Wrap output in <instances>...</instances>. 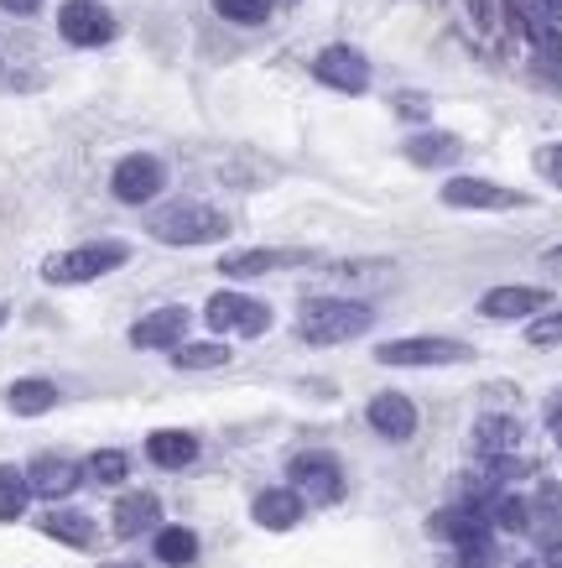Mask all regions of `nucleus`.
<instances>
[{"mask_svg": "<svg viewBox=\"0 0 562 568\" xmlns=\"http://www.w3.org/2000/svg\"><path fill=\"white\" fill-rule=\"evenodd\" d=\"M156 521H162V500L152 490H131L115 500V537H125V542L156 532Z\"/></svg>", "mask_w": 562, "mask_h": 568, "instance_id": "f3484780", "label": "nucleus"}, {"mask_svg": "<svg viewBox=\"0 0 562 568\" xmlns=\"http://www.w3.org/2000/svg\"><path fill=\"white\" fill-rule=\"evenodd\" d=\"M463 568H490L494 564V542H474V548H459Z\"/></svg>", "mask_w": 562, "mask_h": 568, "instance_id": "c9c22d12", "label": "nucleus"}, {"mask_svg": "<svg viewBox=\"0 0 562 568\" xmlns=\"http://www.w3.org/2000/svg\"><path fill=\"white\" fill-rule=\"evenodd\" d=\"M463 6H469V21H474L479 32H494V21H500L494 6H500V0H463Z\"/></svg>", "mask_w": 562, "mask_h": 568, "instance_id": "473e14b6", "label": "nucleus"}, {"mask_svg": "<svg viewBox=\"0 0 562 568\" xmlns=\"http://www.w3.org/2000/svg\"><path fill=\"white\" fill-rule=\"evenodd\" d=\"M542 272H546V276H558V282H562V245L542 251Z\"/></svg>", "mask_w": 562, "mask_h": 568, "instance_id": "58836bf2", "label": "nucleus"}, {"mask_svg": "<svg viewBox=\"0 0 562 568\" xmlns=\"http://www.w3.org/2000/svg\"><path fill=\"white\" fill-rule=\"evenodd\" d=\"M542 558H546V568H562V537H552V542H546Z\"/></svg>", "mask_w": 562, "mask_h": 568, "instance_id": "ea45409f", "label": "nucleus"}, {"mask_svg": "<svg viewBox=\"0 0 562 568\" xmlns=\"http://www.w3.org/2000/svg\"><path fill=\"white\" fill-rule=\"evenodd\" d=\"M146 235L162 245H214L229 235V214L204 199H172L146 214Z\"/></svg>", "mask_w": 562, "mask_h": 568, "instance_id": "f257e3e1", "label": "nucleus"}, {"mask_svg": "<svg viewBox=\"0 0 562 568\" xmlns=\"http://www.w3.org/2000/svg\"><path fill=\"white\" fill-rule=\"evenodd\" d=\"M172 365H177V371H219V365H229V345H219V339L177 345L172 349Z\"/></svg>", "mask_w": 562, "mask_h": 568, "instance_id": "393cba45", "label": "nucleus"}, {"mask_svg": "<svg viewBox=\"0 0 562 568\" xmlns=\"http://www.w3.org/2000/svg\"><path fill=\"white\" fill-rule=\"evenodd\" d=\"M167 189V168L156 162L152 152H131V156H120L115 162V173H110V193H115L120 204H152L156 193Z\"/></svg>", "mask_w": 562, "mask_h": 568, "instance_id": "6e6552de", "label": "nucleus"}, {"mask_svg": "<svg viewBox=\"0 0 562 568\" xmlns=\"http://www.w3.org/2000/svg\"><path fill=\"white\" fill-rule=\"evenodd\" d=\"M115 17L100 0H63L58 6V37L69 48H104V42H115Z\"/></svg>", "mask_w": 562, "mask_h": 568, "instance_id": "0eeeda50", "label": "nucleus"}, {"mask_svg": "<svg viewBox=\"0 0 562 568\" xmlns=\"http://www.w3.org/2000/svg\"><path fill=\"white\" fill-rule=\"evenodd\" d=\"M375 328V308L365 297H313L297 313V334L303 345H349L359 334Z\"/></svg>", "mask_w": 562, "mask_h": 568, "instance_id": "f03ea898", "label": "nucleus"}, {"mask_svg": "<svg viewBox=\"0 0 562 568\" xmlns=\"http://www.w3.org/2000/svg\"><path fill=\"white\" fill-rule=\"evenodd\" d=\"M214 11L235 27H260V21L276 11V0H214Z\"/></svg>", "mask_w": 562, "mask_h": 568, "instance_id": "c85d7f7f", "label": "nucleus"}, {"mask_svg": "<svg viewBox=\"0 0 562 568\" xmlns=\"http://www.w3.org/2000/svg\"><path fill=\"white\" fill-rule=\"evenodd\" d=\"M537 168H542L546 183H558V189H562V141H558V146H542V152H537Z\"/></svg>", "mask_w": 562, "mask_h": 568, "instance_id": "72a5a7b5", "label": "nucleus"}, {"mask_svg": "<svg viewBox=\"0 0 562 568\" xmlns=\"http://www.w3.org/2000/svg\"><path fill=\"white\" fill-rule=\"evenodd\" d=\"M204 324L214 334H239V339H256L272 328V308L251 293H214L204 303Z\"/></svg>", "mask_w": 562, "mask_h": 568, "instance_id": "423d86ee", "label": "nucleus"}, {"mask_svg": "<svg viewBox=\"0 0 562 568\" xmlns=\"http://www.w3.org/2000/svg\"><path fill=\"white\" fill-rule=\"evenodd\" d=\"M42 532H48L52 542H69V548H79V552L100 542L94 517H89V511H79V506H52L48 517H42Z\"/></svg>", "mask_w": 562, "mask_h": 568, "instance_id": "a211bd4d", "label": "nucleus"}, {"mask_svg": "<svg viewBox=\"0 0 562 568\" xmlns=\"http://www.w3.org/2000/svg\"><path fill=\"white\" fill-rule=\"evenodd\" d=\"M546 428H552V438L562 444V392L552 396V402H546Z\"/></svg>", "mask_w": 562, "mask_h": 568, "instance_id": "e433bc0d", "label": "nucleus"}, {"mask_svg": "<svg viewBox=\"0 0 562 568\" xmlns=\"http://www.w3.org/2000/svg\"><path fill=\"white\" fill-rule=\"evenodd\" d=\"M27 485L42 500H63L84 485V465H73L69 454H37L32 465H27Z\"/></svg>", "mask_w": 562, "mask_h": 568, "instance_id": "f8f14e48", "label": "nucleus"}, {"mask_svg": "<svg viewBox=\"0 0 562 568\" xmlns=\"http://www.w3.org/2000/svg\"><path fill=\"white\" fill-rule=\"evenodd\" d=\"M6 318H11V308H6V303H0V328H6Z\"/></svg>", "mask_w": 562, "mask_h": 568, "instance_id": "a19ab883", "label": "nucleus"}, {"mask_svg": "<svg viewBox=\"0 0 562 568\" xmlns=\"http://www.w3.org/2000/svg\"><path fill=\"white\" fill-rule=\"evenodd\" d=\"M146 459H152L156 469H187L198 459V438L187 428H156L152 438H146Z\"/></svg>", "mask_w": 562, "mask_h": 568, "instance_id": "6ab92c4d", "label": "nucleus"}, {"mask_svg": "<svg viewBox=\"0 0 562 568\" xmlns=\"http://www.w3.org/2000/svg\"><path fill=\"white\" fill-rule=\"evenodd\" d=\"M443 204L448 209H527V193L500 189V183H484V178H448Z\"/></svg>", "mask_w": 562, "mask_h": 568, "instance_id": "ddd939ff", "label": "nucleus"}, {"mask_svg": "<svg viewBox=\"0 0 562 568\" xmlns=\"http://www.w3.org/2000/svg\"><path fill=\"white\" fill-rule=\"evenodd\" d=\"M537 511H542L546 521H558V527H562V490H558L552 480H546L542 490H537ZM537 511H531V517H537Z\"/></svg>", "mask_w": 562, "mask_h": 568, "instance_id": "2f4dec72", "label": "nucleus"}, {"mask_svg": "<svg viewBox=\"0 0 562 568\" xmlns=\"http://www.w3.org/2000/svg\"><path fill=\"white\" fill-rule=\"evenodd\" d=\"M6 407H11L17 417H42V413L58 407V386H52L48 376H21V381H11Z\"/></svg>", "mask_w": 562, "mask_h": 568, "instance_id": "412c9836", "label": "nucleus"}, {"mask_svg": "<svg viewBox=\"0 0 562 568\" xmlns=\"http://www.w3.org/2000/svg\"><path fill=\"white\" fill-rule=\"evenodd\" d=\"M120 568H136V564H120Z\"/></svg>", "mask_w": 562, "mask_h": 568, "instance_id": "79ce46f5", "label": "nucleus"}, {"mask_svg": "<svg viewBox=\"0 0 562 568\" xmlns=\"http://www.w3.org/2000/svg\"><path fill=\"white\" fill-rule=\"evenodd\" d=\"M521 568H531V564H521Z\"/></svg>", "mask_w": 562, "mask_h": 568, "instance_id": "37998d69", "label": "nucleus"}, {"mask_svg": "<svg viewBox=\"0 0 562 568\" xmlns=\"http://www.w3.org/2000/svg\"><path fill=\"white\" fill-rule=\"evenodd\" d=\"M537 73L552 79V84H562V32H552V27L537 37Z\"/></svg>", "mask_w": 562, "mask_h": 568, "instance_id": "c756f323", "label": "nucleus"}, {"mask_svg": "<svg viewBox=\"0 0 562 568\" xmlns=\"http://www.w3.org/2000/svg\"><path fill=\"white\" fill-rule=\"evenodd\" d=\"M125 475H131V454L125 448H100V454L84 459V480L94 485H125Z\"/></svg>", "mask_w": 562, "mask_h": 568, "instance_id": "bb28decb", "label": "nucleus"}, {"mask_svg": "<svg viewBox=\"0 0 562 568\" xmlns=\"http://www.w3.org/2000/svg\"><path fill=\"white\" fill-rule=\"evenodd\" d=\"M490 527H500V532H531V500H521V496H490Z\"/></svg>", "mask_w": 562, "mask_h": 568, "instance_id": "cd10ccee", "label": "nucleus"}, {"mask_svg": "<svg viewBox=\"0 0 562 568\" xmlns=\"http://www.w3.org/2000/svg\"><path fill=\"white\" fill-rule=\"evenodd\" d=\"M328 282H344V287H386L391 282V261H334V266H324Z\"/></svg>", "mask_w": 562, "mask_h": 568, "instance_id": "b1692460", "label": "nucleus"}, {"mask_svg": "<svg viewBox=\"0 0 562 568\" xmlns=\"http://www.w3.org/2000/svg\"><path fill=\"white\" fill-rule=\"evenodd\" d=\"M37 6H42V0H0L6 17H37Z\"/></svg>", "mask_w": 562, "mask_h": 568, "instance_id": "4c0bfd02", "label": "nucleus"}, {"mask_svg": "<svg viewBox=\"0 0 562 568\" xmlns=\"http://www.w3.org/2000/svg\"><path fill=\"white\" fill-rule=\"evenodd\" d=\"M32 500V485H27V469L0 465V521H17Z\"/></svg>", "mask_w": 562, "mask_h": 568, "instance_id": "a878e982", "label": "nucleus"}, {"mask_svg": "<svg viewBox=\"0 0 562 568\" xmlns=\"http://www.w3.org/2000/svg\"><path fill=\"white\" fill-rule=\"evenodd\" d=\"M313 73L324 89H339V94H365L370 89V63L365 52L349 48V42H328L318 58H313Z\"/></svg>", "mask_w": 562, "mask_h": 568, "instance_id": "1a4fd4ad", "label": "nucleus"}, {"mask_svg": "<svg viewBox=\"0 0 562 568\" xmlns=\"http://www.w3.org/2000/svg\"><path fill=\"white\" fill-rule=\"evenodd\" d=\"M459 136H448V131H417L407 141V162L417 168H448V162H459Z\"/></svg>", "mask_w": 562, "mask_h": 568, "instance_id": "4be33fe9", "label": "nucleus"}, {"mask_svg": "<svg viewBox=\"0 0 562 568\" xmlns=\"http://www.w3.org/2000/svg\"><path fill=\"white\" fill-rule=\"evenodd\" d=\"M125 261H131L125 241H89L42 261V282H52V287H84V282H100V276L120 272Z\"/></svg>", "mask_w": 562, "mask_h": 568, "instance_id": "7ed1b4c3", "label": "nucleus"}, {"mask_svg": "<svg viewBox=\"0 0 562 568\" xmlns=\"http://www.w3.org/2000/svg\"><path fill=\"white\" fill-rule=\"evenodd\" d=\"M187 324H193V313L177 308V303L172 308H152L146 318L131 324V349H167L172 355L187 339Z\"/></svg>", "mask_w": 562, "mask_h": 568, "instance_id": "9b49d317", "label": "nucleus"}, {"mask_svg": "<svg viewBox=\"0 0 562 568\" xmlns=\"http://www.w3.org/2000/svg\"><path fill=\"white\" fill-rule=\"evenodd\" d=\"M152 548L167 568H193L198 564V532H193V527H156Z\"/></svg>", "mask_w": 562, "mask_h": 568, "instance_id": "5701e85b", "label": "nucleus"}, {"mask_svg": "<svg viewBox=\"0 0 562 568\" xmlns=\"http://www.w3.org/2000/svg\"><path fill=\"white\" fill-rule=\"evenodd\" d=\"M552 308V293L546 287H521V282H511V287H490V293L479 297V313L484 318H537V313Z\"/></svg>", "mask_w": 562, "mask_h": 568, "instance_id": "4468645a", "label": "nucleus"}, {"mask_svg": "<svg viewBox=\"0 0 562 568\" xmlns=\"http://www.w3.org/2000/svg\"><path fill=\"white\" fill-rule=\"evenodd\" d=\"M521 438H527V428H521L515 417H505V413H484L474 423V444H479L484 459H494V454H515Z\"/></svg>", "mask_w": 562, "mask_h": 568, "instance_id": "aec40b11", "label": "nucleus"}, {"mask_svg": "<svg viewBox=\"0 0 562 568\" xmlns=\"http://www.w3.org/2000/svg\"><path fill=\"white\" fill-rule=\"evenodd\" d=\"M307 500L292 490V485H272V490H260L256 500H251V517H256V527H266V532H292L297 521H303Z\"/></svg>", "mask_w": 562, "mask_h": 568, "instance_id": "dca6fc26", "label": "nucleus"}, {"mask_svg": "<svg viewBox=\"0 0 562 568\" xmlns=\"http://www.w3.org/2000/svg\"><path fill=\"white\" fill-rule=\"evenodd\" d=\"M527 345H537V349H552V345H562V308H546V313H537L527 324Z\"/></svg>", "mask_w": 562, "mask_h": 568, "instance_id": "7c9ffc66", "label": "nucleus"}, {"mask_svg": "<svg viewBox=\"0 0 562 568\" xmlns=\"http://www.w3.org/2000/svg\"><path fill=\"white\" fill-rule=\"evenodd\" d=\"M380 365H411V371H432V365H469L474 349L463 339H443V334H411V339H386L375 349Z\"/></svg>", "mask_w": 562, "mask_h": 568, "instance_id": "20e7f679", "label": "nucleus"}, {"mask_svg": "<svg viewBox=\"0 0 562 568\" xmlns=\"http://www.w3.org/2000/svg\"><path fill=\"white\" fill-rule=\"evenodd\" d=\"M365 423H370L380 438H391V444H407L411 433H417V402L401 392H380L370 396V407H365Z\"/></svg>", "mask_w": 562, "mask_h": 568, "instance_id": "2eb2a0df", "label": "nucleus"}, {"mask_svg": "<svg viewBox=\"0 0 562 568\" xmlns=\"http://www.w3.org/2000/svg\"><path fill=\"white\" fill-rule=\"evenodd\" d=\"M287 480H292V490H297L307 506H334V500H344V469H339V459H334V454H318V448L292 454Z\"/></svg>", "mask_w": 562, "mask_h": 568, "instance_id": "39448f33", "label": "nucleus"}, {"mask_svg": "<svg viewBox=\"0 0 562 568\" xmlns=\"http://www.w3.org/2000/svg\"><path fill=\"white\" fill-rule=\"evenodd\" d=\"M531 17H537V27L562 32V0H531Z\"/></svg>", "mask_w": 562, "mask_h": 568, "instance_id": "f704fd0d", "label": "nucleus"}, {"mask_svg": "<svg viewBox=\"0 0 562 568\" xmlns=\"http://www.w3.org/2000/svg\"><path fill=\"white\" fill-rule=\"evenodd\" d=\"M313 251H282V245H251V251H229L219 256V272L235 276V282H251V276L266 272H292V266H313Z\"/></svg>", "mask_w": 562, "mask_h": 568, "instance_id": "9d476101", "label": "nucleus"}]
</instances>
